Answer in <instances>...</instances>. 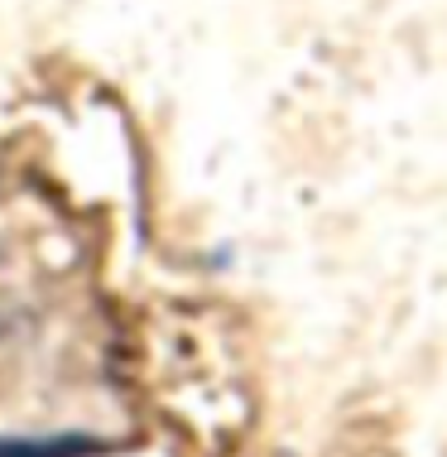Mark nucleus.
Wrapping results in <instances>:
<instances>
[{"label":"nucleus","instance_id":"f257e3e1","mask_svg":"<svg viewBox=\"0 0 447 457\" xmlns=\"http://www.w3.org/2000/svg\"><path fill=\"white\" fill-rule=\"evenodd\" d=\"M106 453L92 434H0V457H96Z\"/></svg>","mask_w":447,"mask_h":457}]
</instances>
